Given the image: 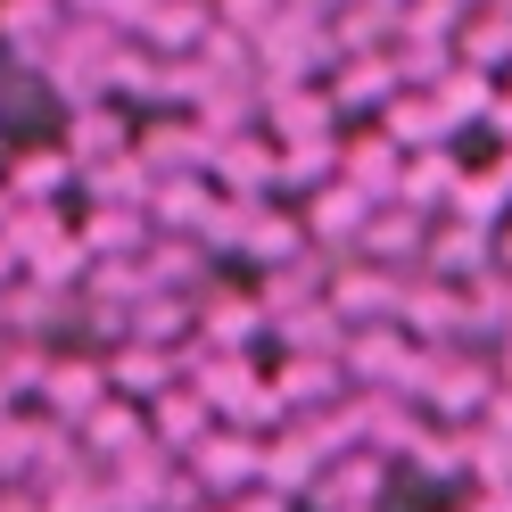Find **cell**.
Here are the masks:
<instances>
[{
	"instance_id": "obj_1",
	"label": "cell",
	"mask_w": 512,
	"mask_h": 512,
	"mask_svg": "<svg viewBox=\"0 0 512 512\" xmlns=\"http://www.w3.org/2000/svg\"><path fill=\"white\" fill-rule=\"evenodd\" d=\"M339 91H347V100H389V58H356Z\"/></svg>"
},
{
	"instance_id": "obj_2",
	"label": "cell",
	"mask_w": 512,
	"mask_h": 512,
	"mask_svg": "<svg viewBox=\"0 0 512 512\" xmlns=\"http://www.w3.org/2000/svg\"><path fill=\"white\" fill-rule=\"evenodd\" d=\"M199 25H207V17H199V0H166V17H149V34H157V42H190Z\"/></svg>"
},
{
	"instance_id": "obj_3",
	"label": "cell",
	"mask_w": 512,
	"mask_h": 512,
	"mask_svg": "<svg viewBox=\"0 0 512 512\" xmlns=\"http://www.w3.org/2000/svg\"><path fill=\"white\" fill-rule=\"evenodd\" d=\"M75 149H83V157H100V149H116V124H100V116H83V124H75Z\"/></svg>"
},
{
	"instance_id": "obj_4",
	"label": "cell",
	"mask_w": 512,
	"mask_h": 512,
	"mask_svg": "<svg viewBox=\"0 0 512 512\" xmlns=\"http://www.w3.org/2000/svg\"><path fill=\"white\" fill-rule=\"evenodd\" d=\"M438 83H446V75H438ZM471 100H479V83H471V67H463V83H446V108H455V116H463Z\"/></svg>"
},
{
	"instance_id": "obj_5",
	"label": "cell",
	"mask_w": 512,
	"mask_h": 512,
	"mask_svg": "<svg viewBox=\"0 0 512 512\" xmlns=\"http://www.w3.org/2000/svg\"><path fill=\"white\" fill-rule=\"evenodd\" d=\"M223 9H232L240 25H265V0H223Z\"/></svg>"
}]
</instances>
